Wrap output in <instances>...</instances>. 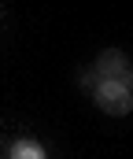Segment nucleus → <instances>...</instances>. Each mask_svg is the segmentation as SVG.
<instances>
[{
  "mask_svg": "<svg viewBox=\"0 0 133 159\" xmlns=\"http://www.w3.org/2000/svg\"><path fill=\"white\" fill-rule=\"evenodd\" d=\"M96 100L107 107V111H115V115H126L130 111V81H122V78H111V81H104L100 89H96Z\"/></svg>",
  "mask_w": 133,
  "mask_h": 159,
  "instance_id": "nucleus-1",
  "label": "nucleus"
},
{
  "mask_svg": "<svg viewBox=\"0 0 133 159\" xmlns=\"http://www.w3.org/2000/svg\"><path fill=\"white\" fill-rule=\"evenodd\" d=\"M11 159H44V152H41V144H33V141H19L11 148Z\"/></svg>",
  "mask_w": 133,
  "mask_h": 159,
  "instance_id": "nucleus-2",
  "label": "nucleus"
}]
</instances>
